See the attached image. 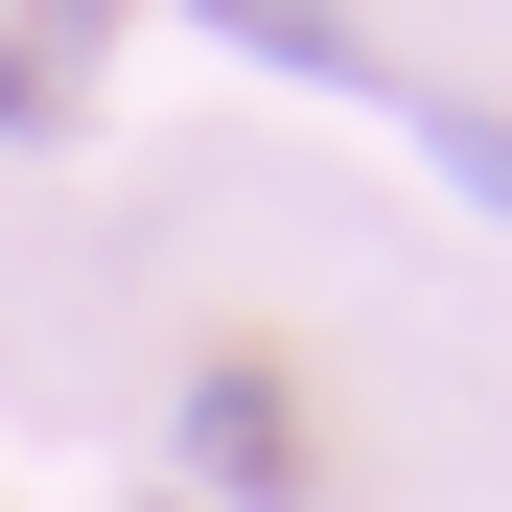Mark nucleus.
I'll return each instance as SVG.
<instances>
[{"instance_id": "obj_1", "label": "nucleus", "mask_w": 512, "mask_h": 512, "mask_svg": "<svg viewBox=\"0 0 512 512\" xmlns=\"http://www.w3.org/2000/svg\"><path fill=\"white\" fill-rule=\"evenodd\" d=\"M163 466H187V512H303V396L256 373V350H210L187 419H163Z\"/></svg>"}, {"instance_id": "obj_2", "label": "nucleus", "mask_w": 512, "mask_h": 512, "mask_svg": "<svg viewBox=\"0 0 512 512\" xmlns=\"http://www.w3.org/2000/svg\"><path fill=\"white\" fill-rule=\"evenodd\" d=\"M94 47H117V0H24V24H0V140H47L94 94Z\"/></svg>"}, {"instance_id": "obj_3", "label": "nucleus", "mask_w": 512, "mask_h": 512, "mask_svg": "<svg viewBox=\"0 0 512 512\" xmlns=\"http://www.w3.org/2000/svg\"><path fill=\"white\" fill-rule=\"evenodd\" d=\"M210 47H256V70H303V94H396L350 0H210Z\"/></svg>"}, {"instance_id": "obj_4", "label": "nucleus", "mask_w": 512, "mask_h": 512, "mask_svg": "<svg viewBox=\"0 0 512 512\" xmlns=\"http://www.w3.org/2000/svg\"><path fill=\"white\" fill-rule=\"evenodd\" d=\"M419 140H443V187H466V210H512V117H466V94H419Z\"/></svg>"}]
</instances>
